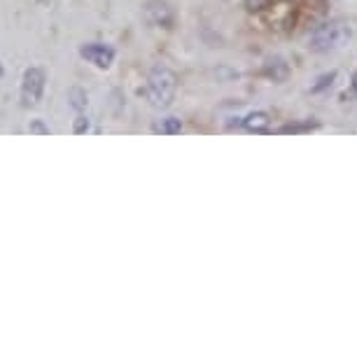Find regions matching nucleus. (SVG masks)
<instances>
[{"instance_id":"nucleus-1","label":"nucleus","mask_w":357,"mask_h":357,"mask_svg":"<svg viewBox=\"0 0 357 357\" xmlns=\"http://www.w3.org/2000/svg\"><path fill=\"white\" fill-rule=\"evenodd\" d=\"M175 91H178V75L166 68V66H157L150 70L147 75V86H145V96L150 100V105L154 107H168L173 103Z\"/></svg>"},{"instance_id":"nucleus-2","label":"nucleus","mask_w":357,"mask_h":357,"mask_svg":"<svg viewBox=\"0 0 357 357\" xmlns=\"http://www.w3.org/2000/svg\"><path fill=\"white\" fill-rule=\"evenodd\" d=\"M350 40V26L343 22H332L320 26L311 36V50L318 54H327L343 47Z\"/></svg>"},{"instance_id":"nucleus-3","label":"nucleus","mask_w":357,"mask_h":357,"mask_svg":"<svg viewBox=\"0 0 357 357\" xmlns=\"http://www.w3.org/2000/svg\"><path fill=\"white\" fill-rule=\"evenodd\" d=\"M45 82H47V75L38 66L24 70V77H22V105L24 107H33L40 103L43 91H45Z\"/></svg>"},{"instance_id":"nucleus-4","label":"nucleus","mask_w":357,"mask_h":357,"mask_svg":"<svg viewBox=\"0 0 357 357\" xmlns=\"http://www.w3.org/2000/svg\"><path fill=\"white\" fill-rule=\"evenodd\" d=\"M79 56L86 59L91 66H96L100 70H107L114 61V50L110 45L103 43H86L79 47Z\"/></svg>"},{"instance_id":"nucleus-5","label":"nucleus","mask_w":357,"mask_h":357,"mask_svg":"<svg viewBox=\"0 0 357 357\" xmlns=\"http://www.w3.org/2000/svg\"><path fill=\"white\" fill-rule=\"evenodd\" d=\"M145 19L150 26H161V29H171L173 24V10L166 0H150L145 5Z\"/></svg>"},{"instance_id":"nucleus-6","label":"nucleus","mask_w":357,"mask_h":357,"mask_svg":"<svg viewBox=\"0 0 357 357\" xmlns=\"http://www.w3.org/2000/svg\"><path fill=\"white\" fill-rule=\"evenodd\" d=\"M180 131H183V122L178 117H161L152 124V133L157 136H175Z\"/></svg>"},{"instance_id":"nucleus-7","label":"nucleus","mask_w":357,"mask_h":357,"mask_svg":"<svg viewBox=\"0 0 357 357\" xmlns=\"http://www.w3.org/2000/svg\"><path fill=\"white\" fill-rule=\"evenodd\" d=\"M268 122H271V119H268V114L257 110V112H250L248 117H243L238 124L243 126V129H248V131H264L268 126Z\"/></svg>"},{"instance_id":"nucleus-8","label":"nucleus","mask_w":357,"mask_h":357,"mask_svg":"<svg viewBox=\"0 0 357 357\" xmlns=\"http://www.w3.org/2000/svg\"><path fill=\"white\" fill-rule=\"evenodd\" d=\"M68 100H70V105L75 107V110H82V107L86 105V93L75 86V89L68 91Z\"/></svg>"},{"instance_id":"nucleus-9","label":"nucleus","mask_w":357,"mask_h":357,"mask_svg":"<svg viewBox=\"0 0 357 357\" xmlns=\"http://www.w3.org/2000/svg\"><path fill=\"white\" fill-rule=\"evenodd\" d=\"M29 133H31V136H50V126H45L43 119H31Z\"/></svg>"},{"instance_id":"nucleus-10","label":"nucleus","mask_w":357,"mask_h":357,"mask_svg":"<svg viewBox=\"0 0 357 357\" xmlns=\"http://www.w3.org/2000/svg\"><path fill=\"white\" fill-rule=\"evenodd\" d=\"M73 131H75V133H84V131H89V119L79 114V117L75 119V126H73Z\"/></svg>"},{"instance_id":"nucleus-11","label":"nucleus","mask_w":357,"mask_h":357,"mask_svg":"<svg viewBox=\"0 0 357 357\" xmlns=\"http://www.w3.org/2000/svg\"><path fill=\"white\" fill-rule=\"evenodd\" d=\"M266 5H268V0H245V8H248V10H252V12L264 10Z\"/></svg>"},{"instance_id":"nucleus-12","label":"nucleus","mask_w":357,"mask_h":357,"mask_svg":"<svg viewBox=\"0 0 357 357\" xmlns=\"http://www.w3.org/2000/svg\"><path fill=\"white\" fill-rule=\"evenodd\" d=\"M334 77H336V73H329V75H322V77L318 79L320 84H315V86H313V91H320V89H325L327 84H332V79H334Z\"/></svg>"},{"instance_id":"nucleus-13","label":"nucleus","mask_w":357,"mask_h":357,"mask_svg":"<svg viewBox=\"0 0 357 357\" xmlns=\"http://www.w3.org/2000/svg\"><path fill=\"white\" fill-rule=\"evenodd\" d=\"M0 75H3V66H0Z\"/></svg>"}]
</instances>
